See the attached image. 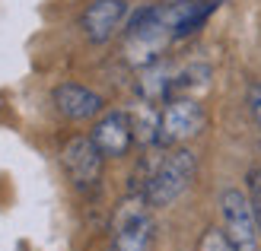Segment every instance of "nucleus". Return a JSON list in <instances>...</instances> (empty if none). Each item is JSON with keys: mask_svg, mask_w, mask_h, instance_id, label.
<instances>
[{"mask_svg": "<svg viewBox=\"0 0 261 251\" xmlns=\"http://www.w3.org/2000/svg\"><path fill=\"white\" fill-rule=\"evenodd\" d=\"M207 124V111L194 96H172L160 115V147H181L198 137Z\"/></svg>", "mask_w": 261, "mask_h": 251, "instance_id": "nucleus-5", "label": "nucleus"}, {"mask_svg": "<svg viewBox=\"0 0 261 251\" xmlns=\"http://www.w3.org/2000/svg\"><path fill=\"white\" fill-rule=\"evenodd\" d=\"M258 175H261V169H258Z\"/></svg>", "mask_w": 261, "mask_h": 251, "instance_id": "nucleus-14", "label": "nucleus"}, {"mask_svg": "<svg viewBox=\"0 0 261 251\" xmlns=\"http://www.w3.org/2000/svg\"><path fill=\"white\" fill-rule=\"evenodd\" d=\"M220 219L236 251H261V216L245 191L226 188L220 194Z\"/></svg>", "mask_w": 261, "mask_h": 251, "instance_id": "nucleus-4", "label": "nucleus"}, {"mask_svg": "<svg viewBox=\"0 0 261 251\" xmlns=\"http://www.w3.org/2000/svg\"><path fill=\"white\" fill-rule=\"evenodd\" d=\"M127 61L134 64V67H150V64L156 61H163V51L169 42H175V35L172 29H169V22H166V13H163V4H150V7H143L137 10L134 16H130L127 22Z\"/></svg>", "mask_w": 261, "mask_h": 251, "instance_id": "nucleus-1", "label": "nucleus"}, {"mask_svg": "<svg viewBox=\"0 0 261 251\" xmlns=\"http://www.w3.org/2000/svg\"><path fill=\"white\" fill-rule=\"evenodd\" d=\"M150 204L143 194H130L118 204L112 219V251H150L156 239V226L150 216Z\"/></svg>", "mask_w": 261, "mask_h": 251, "instance_id": "nucleus-3", "label": "nucleus"}, {"mask_svg": "<svg viewBox=\"0 0 261 251\" xmlns=\"http://www.w3.org/2000/svg\"><path fill=\"white\" fill-rule=\"evenodd\" d=\"M61 162H64V172L70 175V181L76 188H93L102 178L106 156H102V150L93 143V137H70L61 150Z\"/></svg>", "mask_w": 261, "mask_h": 251, "instance_id": "nucleus-6", "label": "nucleus"}, {"mask_svg": "<svg viewBox=\"0 0 261 251\" xmlns=\"http://www.w3.org/2000/svg\"><path fill=\"white\" fill-rule=\"evenodd\" d=\"M172 83H175V70L169 67L166 61H156V64H150V67L140 70V80H137L140 99H147V102H169V99H172Z\"/></svg>", "mask_w": 261, "mask_h": 251, "instance_id": "nucleus-10", "label": "nucleus"}, {"mask_svg": "<svg viewBox=\"0 0 261 251\" xmlns=\"http://www.w3.org/2000/svg\"><path fill=\"white\" fill-rule=\"evenodd\" d=\"M249 111H252L255 124H258V130H261V80L249 86Z\"/></svg>", "mask_w": 261, "mask_h": 251, "instance_id": "nucleus-13", "label": "nucleus"}, {"mask_svg": "<svg viewBox=\"0 0 261 251\" xmlns=\"http://www.w3.org/2000/svg\"><path fill=\"white\" fill-rule=\"evenodd\" d=\"M194 175H198V153L188 147H172L166 159L156 162L147 188H143V197L150 207H172L191 188Z\"/></svg>", "mask_w": 261, "mask_h": 251, "instance_id": "nucleus-2", "label": "nucleus"}, {"mask_svg": "<svg viewBox=\"0 0 261 251\" xmlns=\"http://www.w3.org/2000/svg\"><path fill=\"white\" fill-rule=\"evenodd\" d=\"M124 19H127V0H93L80 16V29L89 45H106L121 32Z\"/></svg>", "mask_w": 261, "mask_h": 251, "instance_id": "nucleus-7", "label": "nucleus"}, {"mask_svg": "<svg viewBox=\"0 0 261 251\" xmlns=\"http://www.w3.org/2000/svg\"><path fill=\"white\" fill-rule=\"evenodd\" d=\"M51 102L61 118L67 121H93L106 111V99L99 96L96 89L89 86H80V83H61L51 92Z\"/></svg>", "mask_w": 261, "mask_h": 251, "instance_id": "nucleus-9", "label": "nucleus"}, {"mask_svg": "<svg viewBox=\"0 0 261 251\" xmlns=\"http://www.w3.org/2000/svg\"><path fill=\"white\" fill-rule=\"evenodd\" d=\"M198 251H236V248H232V242L226 239V232L211 226V229H204L201 242H198Z\"/></svg>", "mask_w": 261, "mask_h": 251, "instance_id": "nucleus-12", "label": "nucleus"}, {"mask_svg": "<svg viewBox=\"0 0 261 251\" xmlns=\"http://www.w3.org/2000/svg\"><path fill=\"white\" fill-rule=\"evenodd\" d=\"M130 115V130H134V143L140 147H153V143H160V115L163 108H156V102H147L140 99L134 111Z\"/></svg>", "mask_w": 261, "mask_h": 251, "instance_id": "nucleus-11", "label": "nucleus"}, {"mask_svg": "<svg viewBox=\"0 0 261 251\" xmlns=\"http://www.w3.org/2000/svg\"><path fill=\"white\" fill-rule=\"evenodd\" d=\"M93 143L102 150L106 159H121L127 150L134 147V130H130V115L115 108V111H102L93 124Z\"/></svg>", "mask_w": 261, "mask_h": 251, "instance_id": "nucleus-8", "label": "nucleus"}]
</instances>
